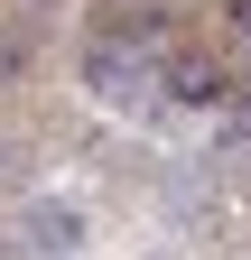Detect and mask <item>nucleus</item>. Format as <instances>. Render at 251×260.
<instances>
[{
	"instance_id": "nucleus-1",
	"label": "nucleus",
	"mask_w": 251,
	"mask_h": 260,
	"mask_svg": "<svg viewBox=\"0 0 251 260\" xmlns=\"http://www.w3.org/2000/svg\"><path fill=\"white\" fill-rule=\"evenodd\" d=\"M168 103H186V112H224V103H233V75H224L214 56H177V65H168Z\"/></svg>"
},
{
	"instance_id": "nucleus-2",
	"label": "nucleus",
	"mask_w": 251,
	"mask_h": 260,
	"mask_svg": "<svg viewBox=\"0 0 251 260\" xmlns=\"http://www.w3.org/2000/svg\"><path fill=\"white\" fill-rule=\"evenodd\" d=\"M84 84L103 93V103H131V93L149 84V65H140L131 47H112V38H103V47H84Z\"/></svg>"
},
{
	"instance_id": "nucleus-3",
	"label": "nucleus",
	"mask_w": 251,
	"mask_h": 260,
	"mask_svg": "<svg viewBox=\"0 0 251 260\" xmlns=\"http://www.w3.org/2000/svg\"><path fill=\"white\" fill-rule=\"evenodd\" d=\"M28 242H38V251H75L84 242V214L75 205H28Z\"/></svg>"
},
{
	"instance_id": "nucleus-4",
	"label": "nucleus",
	"mask_w": 251,
	"mask_h": 260,
	"mask_svg": "<svg viewBox=\"0 0 251 260\" xmlns=\"http://www.w3.org/2000/svg\"><path fill=\"white\" fill-rule=\"evenodd\" d=\"M19 65H28V38H19V28H0V84H10Z\"/></svg>"
},
{
	"instance_id": "nucleus-5",
	"label": "nucleus",
	"mask_w": 251,
	"mask_h": 260,
	"mask_svg": "<svg viewBox=\"0 0 251 260\" xmlns=\"http://www.w3.org/2000/svg\"><path fill=\"white\" fill-rule=\"evenodd\" d=\"M224 112H233V140H251V84H233V103H224Z\"/></svg>"
},
{
	"instance_id": "nucleus-6",
	"label": "nucleus",
	"mask_w": 251,
	"mask_h": 260,
	"mask_svg": "<svg viewBox=\"0 0 251 260\" xmlns=\"http://www.w3.org/2000/svg\"><path fill=\"white\" fill-rule=\"evenodd\" d=\"M224 19H233V38L251 47V0H233V10H224Z\"/></svg>"
},
{
	"instance_id": "nucleus-7",
	"label": "nucleus",
	"mask_w": 251,
	"mask_h": 260,
	"mask_svg": "<svg viewBox=\"0 0 251 260\" xmlns=\"http://www.w3.org/2000/svg\"><path fill=\"white\" fill-rule=\"evenodd\" d=\"M28 10H56V0H28Z\"/></svg>"
}]
</instances>
